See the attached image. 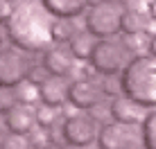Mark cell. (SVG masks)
<instances>
[{"mask_svg": "<svg viewBox=\"0 0 156 149\" xmlns=\"http://www.w3.org/2000/svg\"><path fill=\"white\" fill-rule=\"evenodd\" d=\"M52 20L55 16L48 7L36 0H20L14 7L12 16L5 20V32L12 43L27 52H43L50 47L52 41Z\"/></svg>", "mask_w": 156, "mask_h": 149, "instance_id": "cell-1", "label": "cell"}, {"mask_svg": "<svg viewBox=\"0 0 156 149\" xmlns=\"http://www.w3.org/2000/svg\"><path fill=\"white\" fill-rule=\"evenodd\" d=\"M122 93L145 109L156 106V57L136 54L120 72Z\"/></svg>", "mask_w": 156, "mask_h": 149, "instance_id": "cell-2", "label": "cell"}, {"mask_svg": "<svg viewBox=\"0 0 156 149\" xmlns=\"http://www.w3.org/2000/svg\"><path fill=\"white\" fill-rule=\"evenodd\" d=\"M125 2L120 0H100L90 5L86 14V29L98 39H111L122 32V18H125Z\"/></svg>", "mask_w": 156, "mask_h": 149, "instance_id": "cell-3", "label": "cell"}, {"mask_svg": "<svg viewBox=\"0 0 156 149\" xmlns=\"http://www.w3.org/2000/svg\"><path fill=\"white\" fill-rule=\"evenodd\" d=\"M129 61H131L129 47L111 39H100L93 50V57H90V63L98 70V74H118L127 68Z\"/></svg>", "mask_w": 156, "mask_h": 149, "instance_id": "cell-4", "label": "cell"}, {"mask_svg": "<svg viewBox=\"0 0 156 149\" xmlns=\"http://www.w3.org/2000/svg\"><path fill=\"white\" fill-rule=\"evenodd\" d=\"M61 133L63 140L68 142L70 147H86V145H93L95 138H98V126H95V120L86 113H75L68 115L66 122L61 126Z\"/></svg>", "mask_w": 156, "mask_h": 149, "instance_id": "cell-5", "label": "cell"}, {"mask_svg": "<svg viewBox=\"0 0 156 149\" xmlns=\"http://www.w3.org/2000/svg\"><path fill=\"white\" fill-rule=\"evenodd\" d=\"M30 68L32 66L25 59V54H20L14 47H5L0 54V84H2V88H14L20 81H25Z\"/></svg>", "mask_w": 156, "mask_h": 149, "instance_id": "cell-6", "label": "cell"}, {"mask_svg": "<svg viewBox=\"0 0 156 149\" xmlns=\"http://www.w3.org/2000/svg\"><path fill=\"white\" fill-rule=\"evenodd\" d=\"M98 145L102 149H131L136 147V129L125 122H106L100 129Z\"/></svg>", "mask_w": 156, "mask_h": 149, "instance_id": "cell-7", "label": "cell"}, {"mask_svg": "<svg viewBox=\"0 0 156 149\" xmlns=\"http://www.w3.org/2000/svg\"><path fill=\"white\" fill-rule=\"evenodd\" d=\"M109 113H111V118H113V120H118V122H125V124H131V126L143 124L145 118H147V109H145L143 104L133 102L131 97H127L125 93L111 99Z\"/></svg>", "mask_w": 156, "mask_h": 149, "instance_id": "cell-8", "label": "cell"}, {"mask_svg": "<svg viewBox=\"0 0 156 149\" xmlns=\"http://www.w3.org/2000/svg\"><path fill=\"white\" fill-rule=\"evenodd\" d=\"M5 124H7L9 131H14V133H32V129H34L36 124V111L30 109V104H9L7 109H5Z\"/></svg>", "mask_w": 156, "mask_h": 149, "instance_id": "cell-9", "label": "cell"}, {"mask_svg": "<svg viewBox=\"0 0 156 149\" xmlns=\"http://www.w3.org/2000/svg\"><path fill=\"white\" fill-rule=\"evenodd\" d=\"M68 102L79 111H88L100 102V88L90 81L88 77L75 79L70 84V93H68Z\"/></svg>", "mask_w": 156, "mask_h": 149, "instance_id": "cell-10", "label": "cell"}, {"mask_svg": "<svg viewBox=\"0 0 156 149\" xmlns=\"http://www.w3.org/2000/svg\"><path fill=\"white\" fill-rule=\"evenodd\" d=\"M68 93H70V86L66 84V77L50 74V77L41 84V102L48 104V106H55V109L66 104Z\"/></svg>", "mask_w": 156, "mask_h": 149, "instance_id": "cell-11", "label": "cell"}, {"mask_svg": "<svg viewBox=\"0 0 156 149\" xmlns=\"http://www.w3.org/2000/svg\"><path fill=\"white\" fill-rule=\"evenodd\" d=\"M43 66L50 74L68 77L73 70V52H66L61 47H48L43 54Z\"/></svg>", "mask_w": 156, "mask_h": 149, "instance_id": "cell-12", "label": "cell"}, {"mask_svg": "<svg viewBox=\"0 0 156 149\" xmlns=\"http://www.w3.org/2000/svg\"><path fill=\"white\" fill-rule=\"evenodd\" d=\"M41 2L57 18H75V16L86 12L90 0H41Z\"/></svg>", "mask_w": 156, "mask_h": 149, "instance_id": "cell-13", "label": "cell"}, {"mask_svg": "<svg viewBox=\"0 0 156 149\" xmlns=\"http://www.w3.org/2000/svg\"><path fill=\"white\" fill-rule=\"evenodd\" d=\"M95 39H98V36H93L88 29H86V32H77V34L73 36V41H70V52H73L75 59H79V61L90 59L95 45H98Z\"/></svg>", "mask_w": 156, "mask_h": 149, "instance_id": "cell-14", "label": "cell"}, {"mask_svg": "<svg viewBox=\"0 0 156 149\" xmlns=\"http://www.w3.org/2000/svg\"><path fill=\"white\" fill-rule=\"evenodd\" d=\"M14 99L20 104H36L41 102V86L30 79L20 81L18 86H14Z\"/></svg>", "mask_w": 156, "mask_h": 149, "instance_id": "cell-15", "label": "cell"}, {"mask_svg": "<svg viewBox=\"0 0 156 149\" xmlns=\"http://www.w3.org/2000/svg\"><path fill=\"white\" fill-rule=\"evenodd\" d=\"M77 34V29H75L73 25V18H57L52 20V41L55 43H70L73 36Z\"/></svg>", "mask_w": 156, "mask_h": 149, "instance_id": "cell-16", "label": "cell"}, {"mask_svg": "<svg viewBox=\"0 0 156 149\" xmlns=\"http://www.w3.org/2000/svg\"><path fill=\"white\" fill-rule=\"evenodd\" d=\"M131 52L140 54V52L149 50V43H152V36L147 34L145 29H138V32H131V34H125V41H122Z\"/></svg>", "mask_w": 156, "mask_h": 149, "instance_id": "cell-17", "label": "cell"}, {"mask_svg": "<svg viewBox=\"0 0 156 149\" xmlns=\"http://www.w3.org/2000/svg\"><path fill=\"white\" fill-rule=\"evenodd\" d=\"M143 145L147 149H156V106L147 113L143 122Z\"/></svg>", "mask_w": 156, "mask_h": 149, "instance_id": "cell-18", "label": "cell"}, {"mask_svg": "<svg viewBox=\"0 0 156 149\" xmlns=\"http://www.w3.org/2000/svg\"><path fill=\"white\" fill-rule=\"evenodd\" d=\"M55 122H57V109L55 106L41 104L39 109H36V124H39L41 129H50Z\"/></svg>", "mask_w": 156, "mask_h": 149, "instance_id": "cell-19", "label": "cell"}, {"mask_svg": "<svg viewBox=\"0 0 156 149\" xmlns=\"http://www.w3.org/2000/svg\"><path fill=\"white\" fill-rule=\"evenodd\" d=\"M138 29H145L143 18H140L136 12L127 9V12H125V18H122V32H125V34H131V32H138Z\"/></svg>", "mask_w": 156, "mask_h": 149, "instance_id": "cell-20", "label": "cell"}, {"mask_svg": "<svg viewBox=\"0 0 156 149\" xmlns=\"http://www.w3.org/2000/svg\"><path fill=\"white\" fill-rule=\"evenodd\" d=\"M2 149H30V140L25 138V133H14L9 131L2 138Z\"/></svg>", "mask_w": 156, "mask_h": 149, "instance_id": "cell-21", "label": "cell"}, {"mask_svg": "<svg viewBox=\"0 0 156 149\" xmlns=\"http://www.w3.org/2000/svg\"><path fill=\"white\" fill-rule=\"evenodd\" d=\"M102 93L109 95V97H118V95L122 93L120 79H115V74H104V81H102Z\"/></svg>", "mask_w": 156, "mask_h": 149, "instance_id": "cell-22", "label": "cell"}, {"mask_svg": "<svg viewBox=\"0 0 156 149\" xmlns=\"http://www.w3.org/2000/svg\"><path fill=\"white\" fill-rule=\"evenodd\" d=\"M48 77H50V72L45 70V66H43V63H41V66H32L30 72H27V79H30V81H34V84H39V86L45 81Z\"/></svg>", "mask_w": 156, "mask_h": 149, "instance_id": "cell-23", "label": "cell"}, {"mask_svg": "<svg viewBox=\"0 0 156 149\" xmlns=\"http://www.w3.org/2000/svg\"><path fill=\"white\" fill-rule=\"evenodd\" d=\"M50 131H39V133H34V147L36 149H43V147H50Z\"/></svg>", "mask_w": 156, "mask_h": 149, "instance_id": "cell-24", "label": "cell"}, {"mask_svg": "<svg viewBox=\"0 0 156 149\" xmlns=\"http://www.w3.org/2000/svg\"><path fill=\"white\" fill-rule=\"evenodd\" d=\"M14 7H16V5H12V2H9V0H0V12H2L0 16H2V23H5V20L9 18V16H12Z\"/></svg>", "mask_w": 156, "mask_h": 149, "instance_id": "cell-25", "label": "cell"}, {"mask_svg": "<svg viewBox=\"0 0 156 149\" xmlns=\"http://www.w3.org/2000/svg\"><path fill=\"white\" fill-rule=\"evenodd\" d=\"M145 32H147L149 36H156V18H152L147 25H145Z\"/></svg>", "mask_w": 156, "mask_h": 149, "instance_id": "cell-26", "label": "cell"}, {"mask_svg": "<svg viewBox=\"0 0 156 149\" xmlns=\"http://www.w3.org/2000/svg\"><path fill=\"white\" fill-rule=\"evenodd\" d=\"M149 54L156 57V36H152V43H149Z\"/></svg>", "mask_w": 156, "mask_h": 149, "instance_id": "cell-27", "label": "cell"}, {"mask_svg": "<svg viewBox=\"0 0 156 149\" xmlns=\"http://www.w3.org/2000/svg\"><path fill=\"white\" fill-rule=\"evenodd\" d=\"M149 16H152V18H156V0H152V2H149Z\"/></svg>", "mask_w": 156, "mask_h": 149, "instance_id": "cell-28", "label": "cell"}, {"mask_svg": "<svg viewBox=\"0 0 156 149\" xmlns=\"http://www.w3.org/2000/svg\"><path fill=\"white\" fill-rule=\"evenodd\" d=\"M73 149H102L100 145H86V147H73Z\"/></svg>", "mask_w": 156, "mask_h": 149, "instance_id": "cell-29", "label": "cell"}, {"mask_svg": "<svg viewBox=\"0 0 156 149\" xmlns=\"http://www.w3.org/2000/svg\"><path fill=\"white\" fill-rule=\"evenodd\" d=\"M43 149H59V147H55V145H50V147H43Z\"/></svg>", "mask_w": 156, "mask_h": 149, "instance_id": "cell-30", "label": "cell"}, {"mask_svg": "<svg viewBox=\"0 0 156 149\" xmlns=\"http://www.w3.org/2000/svg\"><path fill=\"white\" fill-rule=\"evenodd\" d=\"M131 149H147V147H145V145H143V147H131Z\"/></svg>", "mask_w": 156, "mask_h": 149, "instance_id": "cell-31", "label": "cell"}]
</instances>
